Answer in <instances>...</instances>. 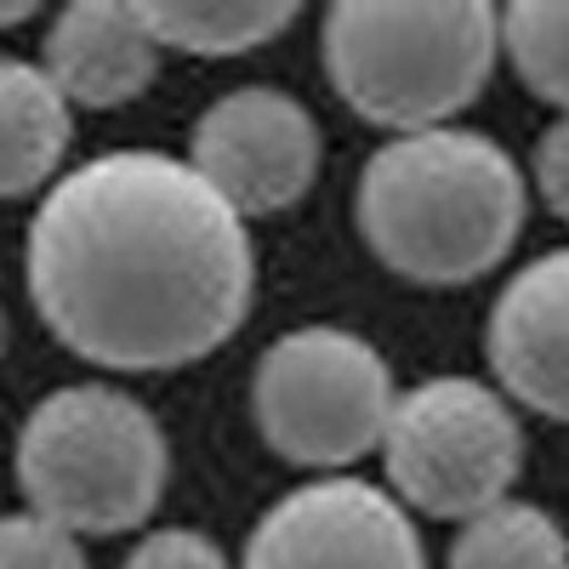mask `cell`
I'll return each mask as SVG.
<instances>
[{
	"mask_svg": "<svg viewBox=\"0 0 569 569\" xmlns=\"http://www.w3.org/2000/svg\"><path fill=\"white\" fill-rule=\"evenodd\" d=\"M382 461L410 512L467 525L512 496L525 472V427L512 399L479 376H427L399 393Z\"/></svg>",
	"mask_w": 569,
	"mask_h": 569,
	"instance_id": "6",
	"label": "cell"
},
{
	"mask_svg": "<svg viewBox=\"0 0 569 569\" xmlns=\"http://www.w3.org/2000/svg\"><path fill=\"white\" fill-rule=\"evenodd\" d=\"M359 233L410 284H472L525 233L530 188L518 160L472 126L388 137L359 171Z\"/></svg>",
	"mask_w": 569,
	"mask_h": 569,
	"instance_id": "2",
	"label": "cell"
},
{
	"mask_svg": "<svg viewBox=\"0 0 569 569\" xmlns=\"http://www.w3.org/2000/svg\"><path fill=\"white\" fill-rule=\"evenodd\" d=\"M34 18V0H0V29H18Z\"/></svg>",
	"mask_w": 569,
	"mask_h": 569,
	"instance_id": "18",
	"label": "cell"
},
{
	"mask_svg": "<svg viewBox=\"0 0 569 569\" xmlns=\"http://www.w3.org/2000/svg\"><path fill=\"white\" fill-rule=\"evenodd\" d=\"M501 58L541 103L569 114V0H512V7H501Z\"/></svg>",
	"mask_w": 569,
	"mask_h": 569,
	"instance_id": "14",
	"label": "cell"
},
{
	"mask_svg": "<svg viewBox=\"0 0 569 569\" xmlns=\"http://www.w3.org/2000/svg\"><path fill=\"white\" fill-rule=\"evenodd\" d=\"M0 569H86L80 536L40 512L0 518Z\"/></svg>",
	"mask_w": 569,
	"mask_h": 569,
	"instance_id": "15",
	"label": "cell"
},
{
	"mask_svg": "<svg viewBox=\"0 0 569 569\" xmlns=\"http://www.w3.org/2000/svg\"><path fill=\"white\" fill-rule=\"evenodd\" d=\"M530 171H536V188H541V200L552 206V217L569 222V114H558V120L541 131Z\"/></svg>",
	"mask_w": 569,
	"mask_h": 569,
	"instance_id": "17",
	"label": "cell"
},
{
	"mask_svg": "<svg viewBox=\"0 0 569 569\" xmlns=\"http://www.w3.org/2000/svg\"><path fill=\"white\" fill-rule=\"evenodd\" d=\"M337 98L393 137L456 126L501 58V7L485 0H337L319 29Z\"/></svg>",
	"mask_w": 569,
	"mask_h": 569,
	"instance_id": "3",
	"label": "cell"
},
{
	"mask_svg": "<svg viewBox=\"0 0 569 569\" xmlns=\"http://www.w3.org/2000/svg\"><path fill=\"white\" fill-rule=\"evenodd\" d=\"M12 467L29 512L74 536H126L154 518L171 479V445L142 399L74 382L23 416Z\"/></svg>",
	"mask_w": 569,
	"mask_h": 569,
	"instance_id": "4",
	"label": "cell"
},
{
	"mask_svg": "<svg viewBox=\"0 0 569 569\" xmlns=\"http://www.w3.org/2000/svg\"><path fill=\"white\" fill-rule=\"evenodd\" d=\"M485 342L512 405L569 421V246L541 251L501 284Z\"/></svg>",
	"mask_w": 569,
	"mask_h": 569,
	"instance_id": "9",
	"label": "cell"
},
{
	"mask_svg": "<svg viewBox=\"0 0 569 569\" xmlns=\"http://www.w3.org/2000/svg\"><path fill=\"white\" fill-rule=\"evenodd\" d=\"M74 137V103L40 63L0 58V200L52 188Z\"/></svg>",
	"mask_w": 569,
	"mask_h": 569,
	"instance_id": "11",
	"label": "cell"
},
{
	"mask_svg": "<svg viewBox=\"0 0 569 569\" xmlns=\"http://www.w3.org/2000/svg\"><path fill=\"white\" fill-rule=\"evenodd\" d=\"M240 569H427V552L393 490L330 472L257 518Z\"/></svg>",
	"mask_w": 569,
	"mask_h": 569,
	"instance_id": "8",
	"label": "cell"
},
{
	"mask_svg": "<svg viewBox=\"0 0 569 569\" xmlns=\"http://www.w3.org/2000/svg\"><path fill=\"white\" fill-rule=\"evenodd\" d=\"M450 569H569V536L536 501H496L450 541Z\"/></svg>",
	"mask_w": 569,
	"mask_h": 569,
	"instance_id": "13",
	"label": "cell"
},
{
	"mask_svg": "<svg viewBox=\"0 0 569 569\" xmlns=\"http://www.w3.org/2000/svg\"><path fill=\"white\" fill-rule=\"evenodd\" d=\"M0 342H7V325H0Z\"/></svg>",
	"mask_w": 569,
	"mask_h": 569,
	"instance_id": "19",
	"label": "cell"
},
{
	"mask_svg": "<svg viewBox=\"0 0 569 569\" xmlns=\"http://www.w3.org/2000/svg\"><path fill=\"white\" fill-rule=\"evenodd\" d=\"M29 297L86 365L182 370L257 302L251 222L177 154H98L46 188L29 222Z\"/></svg>",
	"mask_w": 569,
	"mask_h": 569,
	"instance_id": "1",
	"label": "cell"
},
{
	"mask_svg": "<svg viewBox=\"0 0 569 569\" xmlns=\"http://www.w3.org/2000/svg\"><path fill=\"white\" fill-rule=\"evenodd\" d=\"M160 52L240 58L297 23L291 0H137Z\"/></svg>",
	"mask_w": 569,
	"mask_h": 569,
	"instance_id": "12",
	"label": "cell"
},
{
	"mask_svg": "<svg viewBox=\"0 0 569 569\" xmlns=\"http://www.w3.org/2000/svg\"><path fill=\"white\" fill-rule=\"evenodd\" d=\"M46 74L80 109H120L142 98L160 69V46L137 0H74L46 34Z\"/></svg>",
	"mask_w": 569,
	"mask_h": 569,
	"instance_id": "10",
	"label": "cell"
},
{
	"mask_svg": "<svg viewBox=\"0 0 569 569\" xmlns=\"http://www.w3.org/2000/svg\"><path fill=\"white\" fill-rule=\"evenodd\" d=\"M399 388L370 337L342 325H297L273 337L251 376L257 433L279 461L342 472L382 450Z\"/></svg>",
	"mask_w": 569,
	"mask_h": 569,
	"instance_id": "5",
	"label": "cell"
},
{
	"mask_svg": "<svg viewBox=\"0 0 569 569\" xmlns=\"http://www.w3.org/2000/svg\"><path fill=\"white\" fill-rule=\"evenodd\" d=\"M319 154L325 142L313 109L279 86L222 91L194 120V137H188V166L246 222L291 211L319 177Z\"/></svg>",
	"mask_w": 569,
	"mask_h": 569,
	"instance_id": "7",
	"label": "cell"
},
{
	"mask_svg": "<svg viewBox=\"0 0 569 569\" xmlns=\"http://www.w3.org/2000/svg\"><path fill=\"white\" fill-rule=\"evenodd\" d=\"M120 569H228V558H222V547L211 536L171 525V530H149V536H142L126 552Z\"/></svg>",
	"mask_w": 569,
	"mask_h": 569,
	"instance_id": "16",
	"label": "cell"
}]
</instances>
